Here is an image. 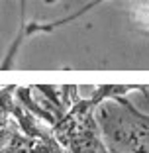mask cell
Segmentation results:
<instances>
[{"instance_id": "cell-1", "label": "cell", "mask_w": 149, "mask_h": 153, "mask_svg": "<svg viewBox=\"0 0 149 153\" xmlns=\"http://www.w3.org/2000/svg\"><path fill=\"white\" fill-rule=\"evenodd\" d=\"M139 86L130 85H106L94 88L88 98L77 94V86H63V98L67 112L49 128L55 140L69 153H108L100 137L98 124L94 120V110L106 98H122L130 90Z\"/></svg>"}, {"instance_id": "cell-2", "label": "cell", "mask_w": 149, "mask_h": 153, "mask_svg": "<svg viewBox=\"0 0 149 153\" xmlns=\"http://www.w3.org/2000/svg\"><path fill=\"white\" fill-rule=\"evenodd\" d=\"M16 86H0V149L6 145L12 128V104Z\"/></svg>"}, {"instance_id": "cell-3", "label": "cell", "mask_w": 149, "mask_h": 153, "mask_svg": "<svg viewBox=\"0 0 149 153\" xmlns=\"http://www.w3.org/2000/svg\"><path fill=\"white\" fill-rule=\"evenodd\" d=\"M0 153H30V149L26 145V140H24L22 131L18 130L14 120H12V128H10V137L6 141V145L0 149Z\"/></svg>"}, {"instance_id": "cell-4", "label": "cell", "mask_w": 149, "mask_h": 153, "mask_svg": "<svg viewBox=\"0 0 149 153\" xmlns=\"http://www.w3.org/2000/svg\"><path fill=\"white\" fill-rule=\"evenodd\" d=\"M18 2H20V27H18V36H16V39H14V43H12V49H10L8 55L4 57V63L0 65V69H10V67H12V59H14V55L18 53L20 43H22V39H24V18H26V4H27V0H18Z\"/></svg>"}, {"instance_id": "cell-5", "label": "cell", "mask_w": 149, "mask_h": 153, "mask_svg": "<svg viewBox=\"0 0 149 153\" xmlns=\"http://www.w3.org/2000/svg\"><path fill=\"white\" fill-rule=\"evenodd\" d=\"M47 4H53V2H57V0H45Z\"/></svg>"}]
</instances>
